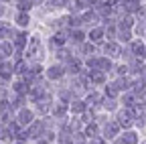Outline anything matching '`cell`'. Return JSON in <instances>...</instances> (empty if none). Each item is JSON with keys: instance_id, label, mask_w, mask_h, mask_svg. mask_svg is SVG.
I'll list each match as a JSON object with an SVG mask.
<instances>
[{"instance_id": "cell-28", "label": "cell", "mask_w": 146, "mask_h": 144, "mask_svg": "<svg viewBox=\"0 0 146 144\" xmlns=\"http://www.w3.org/2000/svg\"><path fill=\"white\" fill-rule=\"evenodd\" d=\"M14 71H16V73H21V75H25L27 71H29V69H27V63H25V61H18V63L14 65Z\"/></svg>"}, {"instance_id": "cell-18", "label": "cell", "mask_w": 146, "mask_h": 144, "mask_svg": "<svg viewBox=\"0 0 146 144\" xmlns=\"http://www.w3.org/2000/svg\"><path fill=\"white\" fill-rule=\"evenodd\" d=\"M25 45H27V35H25V33H18L16 39H14V47H16V49H23Z\"/></svg>"}, {"instance_id": "cell-9", "label": "cell", "mask_w": 146, "mask_h": 144, "mask_svg": "<svg viewBox=\"0 0 146 144\" xmlns=\"http://www.w3.org/2000/svg\"><path fill=\"white\" fill-rule=\"evenodd\" d=\"M118 130H120V126H118L116 122H108V124L104 126V134H106L108 138H114V136L118 134Z\"/></svg>"}, {"instance_id": "cell-33", "label": "cell", "mask_w": 146, "mask_h": 144, "mask_svg": "<svg viewBox=\"0 0 146 144\" xmlns=\"http://www.w3.org/2000/svg\"><path fill=\"white\" fill-rule=\"evenodd\" d=\"M59 142L61 144H71V134L69 132H61L59 134Z\"/></svg>"}, {"instance_id": "cell-49", "label": "cell", "mask_w": 146, "mask_h": 144, "mask_svg": "<svg viewBox=\"0 0 146 144\" xmlns=\"http://www.w3.org/2000/svg\"><path fill=\"white\" fill-rule=\"evenodd\" d=\"M144 144H146V142H144Z\"/></svg>"}, {"instance_id": "cell-21", "label": "cell", "mask_w": 146, "mask_h": 144, "mask_svg": "<svg viewBox=\"0 0 146 144\" xmlns=\"http://www.w3.org/2000/svg\"><path fill=\"white\" fill-rule=\"evenodd\" d=\"M104 102V98L100 96V94H89V98H87V104L89 106H98V104H102Z\"/></svg>"}, {"instance_id": "cell-16", "label": "cell", "mask_w": 146, "mask_h": 144, "mask_svg": "<svg viewBox=\"0 0 146 144\" xmlns=\"http://www.w3.org/2000/svg\"><path fill=\"white\" fill-rule=\"evenodd\" d=\"M134 102H136V94L128 89V92L124 94V104H126V108H132V106H134Z\"/></svg>"}, {"instance_id": "cell-47", "label": "cell", "mask_w": 146, "mask_h": 144, "mask_svg": "<svg viewBox=\"0 0 146 144\" xmlns=\"http://www.w3.org/2000/svg\"><path fill=\"white\" fill-rule=\"evenodd\" d=\"M0 2H8V0H0Z\"/></svg>"}, {"instance_id": "cell-14", "label": "cell", "mask_w": 146, "mask_h": 144, "mask_svg": "<svg viewBox=\"0 0 146 144\" xmlns=\"http://www.w3.org/2000/svg\"><path fill=\"white\" fill-rule=\"evenodd\" d=\"M138 8H140L138 0H124V10L126 12H136Z\"/></svg>"}, {"instance_id": "cell-17", "label": "cell", "mask_w": 146, "mask_h": 144, "mask_svg": "<svg viewBox=\"0 0 146 144\" xmlns=\"http://www.w3.org/2000/svg\"><path fill=\"white\" fill-rule=\"evenodd\" d=\"M102 37H104V31H102V29H91V31H89V39L94 41V43L102 41Z\"/></svg>"}, {"instance_id": "cell-41", "label": "cell", "mask_w": 146, "mask_h": 144, "mask_svg": "<svg viewBox=\"0 0 146 144\" xmlns=\"http://www.w3.org/2000/svg\"><path fill=\"white\" fill-rule=\"evenodd\" d=\"M140 79H146V65L140 67Z\"/></svg>"}, {"instance_id": "cell-4", "label": "cell", "mask_w": 146, "mask_h": 144, "mask_svg": "<svg viewBox=\"0 0 146 144\" xmlns=\"http://www.w3.org/2000/svg\"><path fill=\"white\" fill-rule=\"evenodd\" d=\"M43 128H45L43 122H33V124L29 126V130H27L29 138H39V136L43 134Z\"/></svg>"}, {"instance_id": "cell-7", "label": "cell", "mask_w": 146, "mask_h": 144, "mask_svg": "<svg viewBox=\"0 0 146 144\" xmlns=\"http://www.w3.org/2000/svg\"><path fill=\"white\" fill-rule=\"evenodd\" d=\"M132 55H134V59H144L146 57V47L142 45V43H132Z\"/></svg>"}, {"instance_id": "cell-12", "label": "cell", "mask_w": 146, "mask_h": 144, "mask_svg": "<svg viewBox=\"0 0 146 144\" xmlns=\"http://www.w3.org/2000/svg\"><path fill=\"white\" fill-rule=\"evenodd\" d=\"M47 92H45V85H33L31 89H29V96L33 98V100H39L41 96H45Z\"/></svg>"}, {"instance_id": "cell-25", "label": "cell", "mask_w": 146, "mask_h": 144, "mask_svg": "<svg viewBox=\"0 0 146 144\" xmlns=\"http://www.w3.org/2000/svg\"><path fill=\"white\" fill-rule=\"evenodd\" d=\"M118 92H120V89H118V85H116V83H110V85L106 87V94H108L110 98H112V100L118 96Z\"/></svg>"}, {"instance_id": "cell-37", "label": "cell", "mask_w": 146, "mask_h": 144, "mask_svg": "<svg viewBox=\"0 0 146 144\" xmlns=\"http://www.w3.org/2000/svg\"><path fill=\"white\" fill-rule=\"evenodd\" d=\"M94 51H96V47L91 45V43H89V45H83V53H87V55H94Z\"/></svg>"}, {"instance_id": "cell-24", "label": "cell", "mask_w": 146, "mask_h": 144, "mask_svg": "<svg viewBox=\"0 0 146 144\" xmlns=\"http://www.w3.org/2000/svg\"><path fill=\"white\" fill-rule=\"evenodd\" d=\"M91 4H94V0H75V8H77V10H85V8H89Z\"/></svg>"}, {"instance_id": "cell-10", "label": "cell", "mask_w": 146, "mask_h": 144, "mask_svg": "<svg viewBox=\"0 0 146 144\" xmlns=\"http://www.w3.org/2000/svg\"><path fill=\"white\" fill-rule=\"evenodd\" d=\"M104 51H106V55H110V57H120V53H122L120 45H116V43H108L104 47Z\"/></svg>"}, {"instance_id": "cell-38", "label": "cell", "mask_w": 146, "mask_h": 144, "mask_svg": "<svg viewBox=\"0 0 146 144\" xmlns=\"http://www.w3.org/2000/svg\"><path fill=\"white\" fill-rule=\"evenodd\" d=\"M89 144H104V138H100V136H94L89 140Z\"/></svg>"}, {"instance_id": "cell-45", "label": "cell", "mask_w": 146, "mask_h": 144, "mask_svg": "<svg viewBox=\"0 0 146 144\" xmlns=\"http://www.w3.org/2000/svg\"><path fill=\"white\" fill-rule=\"evenodd\" d=\"M116 144H126V142H124V140L120 138V140H116Z\"/></svg>"}, {"instance_id": "cell-20", "label": "cell", "mask_w": 146, "mask_h": 144, "mask_svg": "<svg viewBox=\"0 0 146 144\" xmlns=\"http://www.w3.org/2000/svg\"><path fill=\"white\" fill-rule=\"evenodd\" d=\"M16 23L21 25V27H27V25L31 23V19H29L27 12H18V14H16Z\"/></svg>"}, {"instance_id": "cell-42", "label": "cell", "mask_w": 146, "mask_h": 144, "mask_svg": "<svg viewBox=\"0 0 146 144\" xmlns=\"http://www.w3.org/2000/svg\"><path fill=\"white\" fill-rule=\"evenodd\" d=\"M126 71H128V67H124V65H122V67H118V73H120V75H124Z\"/></svg>"}, {"instance_id": "cell-39", "label": "cell", "mask_w": 146, "mask_h": 144, "mask_svg": "<svg viewBox=\"0 0 146 144\" xmlns=\"http://www.w3.org/2000/svg\"><path fill=\"white\" fill-rule=\"evenodd\" d=\"M23 2H27L29 6H36V4H41L43 0H23Z\"/></svg>"}, {"instance_id": "cell-1", "label": "cell", "mask_w": 146, "mask_h": 144, "mask_svg": "<svg viewBox=\"0 0 146 144\" xmlns=\"http://www.w3.org/2000/svg\"><path fill=\"white\" fill-rule=\"evenodd\" d=\"M134 120H136V116H134V112H132V108H124V110L118 114V126H124V128H130V126L134 124Z\"/></svg>"}, {"instance_id": "cell-43", "label": "cell", "mask_w": 146, "mask_h": 144, "mask_svg": "<svg viewBox=\"0 0 146 144\" xmlns=\"http://www.w3.org/2000/svg\"><path fill=\"white\" fill-rule=\"evenodd\" d=\"M4 96H6V89H0V100H4Z\"/></svg>"}, {"instance_id": "cell-34", "label": "cell", "mask_w": 146, "mask_h": 144, "mask_svg": "<svg viewBox=\"0 0 146 144\" xmlns=\"http://www.w3.org/2000/svg\"><path fill=\"white\" fill-rule=\"evenodd\" d=\"M85 134L94 138V136L98 134V126H96V124H89V126H87V130H85Z\"/></svg>"}, {"instance_id": "cell-36", "label": "cell", "mask_w": 146, "mask_h": 144, "mask_svg": "<svg viewBox=\"0 0 146 144\" xmlns=\"http://www.w3.org/2000/svg\"><path fill=\"white\" fill-rule=\"evenodd\" d=\"M104 108H106V110H114V108H116V102H114L112 98H110V100H104Z\"/></svg>"}, {"instance_id": "cell-23", "label": "cell", "mask_w": 146, "mask_h": 144, "mask_svg": "<svg viewBox=\"0 0 146 144\" xmlns=\"http://www.w3.org/2000/svg\"><path fill=\"white\" fill-rule=\"evenodd\" d=\"M71 110L75 112V114H81V112H85V104L79 102V100H75V102L71 104Z\"/></svg>"}, {"instance_id": "cell-6", "label": "cell", "mask_w": 146, "mask_h": 144, "mask_svg": "<svg viewBox=\"0 0 146 144\" xmlns=\"http://www.w3.org/2000/svg\"><path fill=\"white\" fill-rule=\"evenodd\" d=\"M36 108H39V112H41V114L49 112V108H51V96H49V94L41 96L39 100H36Z\"/></svg>"}, {"instance_id": "cell-2", "label": "cell", "mask_w": 146, "mask_h": 144, "mask_svg": "<svg viewBox=\"0 0 146 144\" xmlns=\"http://www.w3.org/2000/svg\"><path fill=\"white\" fill-rule=\"evenodd\" d=\"M41 41H39V37H33L31 41H29V45H27V57L29 59H35V57H39L41 55Z\"/></svg>"}, {"instance_id": "cell-26", "label": "cell", "mask_w": 146, "mask_h": 144, "mask_svg": "<svg viewBox=\"0 0 146 144\" xmlns=\"http://www.w3.org/2000/svg\"><path fill=\"white\" fill-rule=\"evenodd\" d=\"M96 21H98L96 12H87V14H83V19H81V23H87V25H94Z\"/></svg>"}, {"instance_id": "cell-27", "label": "cell", "mask_w": 146, "mask_h": 144, "mask_svg": "<svg viewBox=\"0 0 146 144\" xmlns=\"http://www.w3.org/2000/svg\"><path fill=\"white\" fill-rule=\"evenodd\" d=\"M63 43H65V35H63V33L55 35V37H53V41H51V45H53V47H61Z\"/></svg>"}, {"instance_id": "cell-22", "label": "cell", "mask_w": 146, "mask_h": 144, "mask_svg": "<svg viewBox=\"0 0 146 144\" xmlns=\"http://www.w3.org/2000/svg\"><path fill=\"white\" fill-rule=\"evenodd\" d=\"M122 140H124L126 144H138V136H136L134 132H126Z\"/></svg>"}, {"instance_id": "cell-40", "label": "cell", "mask_w": 146, "mask_h": 144, "mask_svg": "<svg viewBox=\"0 0 146 144\" xmlns=\"http://www.w3.org/2000/svg\"><path fill=\"white\" fill-rule=\"evenodd\" d=\"M138 100H140V104H142V106H146V89H144V92L138 96Z\"/></svg>"}, {"instance_id": "cell-15", "label": "cell", "mask_w": 146, "mask_h": 144, "mask_svg": "<svg viewBox=\"0 0 146 144\" xmlns=\"http://www.w3.org/2000/svg\"><path fill=\"white\" fill-rule=\"evenodd\" d=\"M89 81L104 83V81H106V73H102V71H91V73H89Z\"/></svg>"}, {"instance_id": "cell-19", "label": "cell", "mask_w": 146, "mask_h": 144, "mask_svg": "<svg viewBox=\"0 0 146 144\" xmlns=\"http://www.w3.org/2000/svg\"><path fill=\"white\" fill-rule=\"evenodd\" d=\"M53 112H55V116H57V118H61V116L67 112V104H65V102H59L57 106L53 108Z\"/></svg>"}, {"instance_id": "cell-5", "label": "cell", "mask_w": 146, "mask_h": 144, "mask_svg": "<svg viewBox=\"0 0 146 144\" xmlns=\"http://www.w3.org/2000/svg\"><path fill=\"white\" fill-rule=\"evenodd\" d=\"M35 120H33V112L31 110H21L18 112V126H31Z\"/></svg>"}, {"instance_id": "cell-48", "label": "cell", "mask_w": 146, "mask_h": 144, "mask_svg": "<svg viewBox=\"0 0 146 144\" xmlns=\"http://www.w3.org/2000/svg\"><path fill=\"white\" fill-rule=\"evenodd\" d=\"M18 144H23V142H18Z\"/></svg>"}, {"instance_id": "cell-46", "label": "cell", "mask_w": 146, "mask_h": 144, "mask_svg": "<svg viewBox=\"0 0 146 144\" xmlns=\"http://www.w3.org/2000/svg\"><path fill=\"white\" fill-rule=\"evenodd\" d=\"M36 144H49V142H45V140H41V142H36Z\"/></svg>"}, {"instance_id": "cell-44", "label": "cell", "mask_w": 146, "mask_h": 144, "mask_svg": "<svg viewBox=\"0 0 146 144\" xmlns=\"http://www.w3.org/2000/svg\"><path fill=\"white\" fill-rule=\"evenodd\" d=\"M2 14H4V6H2V4H0V16H2Z\"/></svg>"}, {"instance_id": "cell-32", "label": "cell", "mask_w": 146, "mask_h": 144, "mask_svg": "<svg viewBox=\"0 0 146 144\" xmlns=\"http://www.w3.org/2000/svg\"><path fill=\"white\" fill-rule=\"evenodd\" d=\"M132 16H124V19H122V23H120V29H130L132 27Z\"/></svg>"}, {"instance_id": "cell-13", "label": "cell", "mask_w": 146, "mask_h": 144, "mask_svg": "<svg viewBox=\"0 0 146 144\" xmlns=\"http://www.w3.org/2000/svg\"><path fill=\"white\" fill-rule=\"evenodd\" d=\"M10 35H12V29L8 23H0V39H10Z\"/></svg>"}, {"instance_id": "cell-8", "label": "cell", "mask_w": 146, "mask_h": 144, "mask_svg": "<svg viewBox=\"0 0 146 144\" xmlns=\"http://www.w3.org/2000/svg\"><path fill=\"white\" fill-rule=\"evenodd\" d=\"M63 73H65V69H63L61 65H53V67L47 71V77H49V79H61Z\"/></svg>"}, {"instance_id": "cell-35", "label": "cell", "mask_w": 146, "mask_h": 144, "mask_svg": "<svg viewBox=\"0 0 146 144\" xmlns=\"http://www.w3.org/2000/svg\"><path fill=\"white\" fill-rule=\"evenodd\" d=\"M71 142L73 144H83V134H71Z\"/></svg>"}, {"instance_id": "cell-31", "label": "cell", "mask_w": 146, "mask_h": 144, "mask_svg": "<svg viewBox=\"0 0 146 144\" xmlns=\"http://www.w3.org/2000/svg\"><path fill=\"white\" fill-rule=\"evenodd\" d=\"M120 39H122L124 43H128V41L132 39V35H130V31H128V29H120Z\"/></svg>"}, {"instance_id": "cell-30", "label": "cell", "mask_w": 146, "mask_h": 144, "mask_svg": "<svg viewBox=\"0 0 146 144\" xmlns=\"http://www.w3.org/2000/svg\"><path fill=\"white\" fill-rule=\"evenodd\" d=\"M71 39L75 41V43H81V41H83V33H81L79 29H73V33H71Z\"/></svg>"}, {"instance_id": "cell-29", "label": "cell", "mask_w": 146, "mask_h": 144, "mask_svg": "<svg viewBox=\"0 0 146 144\" xmlns=\"http://www.w3.org/2000/svg\"><path fill=\"white\" fill-rule=\"evenodd\" d=\"M49 6L51 8H63V6H67V0H49Z\"/></svg>"}, {"instance_id": "cell-3", "label": "cell", "mask_w": 146, "mask_h": 144, "mask_svg": "<svg viewBox=\"0 0 146 144\" xmlns=\"http://www.w3.org/2000/svg\"><path fill=\"white\" fill-rule=\"evenodd\" d=\"M12 73H14V65L8 59H4L2 63H0V81H8Z\"/></svg>"}, {"instance_id": "cell-11", "label": "cell", "mask_w": 146, "mask_h": 144, "mask_svg": "<svg viewBox=\"0 0 146 144\" xmlns=\"http://www.w3.org/2000/svg\"><path fill=\"white\" fill-rule=\"evenodd\" d=\"M12 51H14V47H12L8 41H2V43H0V57H2V59H8V57L12 55Z\"/></svg>"}]
</instances>
